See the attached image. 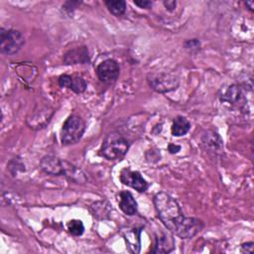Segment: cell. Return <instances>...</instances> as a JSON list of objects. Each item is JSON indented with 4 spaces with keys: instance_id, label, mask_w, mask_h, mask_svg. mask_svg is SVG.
Masks as SVG:
<instances>
[{
    "instance_id": "1",
    "label": "cell",
    "mask_w": 254,
    "mask_h": 254,
    "mask_svg": "<svg viewBox=\"0 0 254 254\" xmlns=\"http://www.w3.org/2000/svg\"><path fill=\"white\" fill-rule=\"evenodd\" d=\"M153 202L165 227L173 234L178 235L187 219L178 201L169 193L160 191L154 195Z\"/></svg>"
},
{
    "instance_id": "2",
    "label": "cell",
    "mask_w": 254,
    "mask_h": 254,
    "mask_svg": "<svg viewBox=\"0 0 254 254\" xmlns=\"http://www.w3.org/2000/svg\"><path fill=\"white\" fill-rule=\"evenodd\" d=\"M130 148V142L118 131L108 132L99 151L100 156L109 161H117L124 158Z\"/></svg>"
},
{
    "instance_id": "3",
    "label": "cell",
    "mask_w": 254,
    "mask_h": 254,
    "mask_svg": "<svg viewBox=\"0 0 254 254\" xmlns=\"http://www.w3.org/2000/svg\"><path fill=\"white\" fill-rule=\"evenodd\" d=\"M84 120L76 114L69 115L63 124L61 130V142L64 146L76 144L85 132Z\"/></svg>"
},
{
    "instance_id": "4",
    "label": "cell",
    "mask_w": 254,
    "mask_h": 254,
    "mask_svg": "<svg viewBox=\"0 0 254 254\" xmlns=\"http://www.w3.org/2000/svg\"><path fill=\"white\" fill-rule=\"evenodd\" d=\"M25 45L23 33L16 29H0V51L3 55L13 56Z\"/></svg>"
},
{
    "instance_id": "5",
    "label": "cell",
    "mask_w": 254,
    "mask_h": 254,
    "mask_svg": "<svg viewBox=\"0 0 254 254\" xmlns=\"http://www.w3.org/2000/svg\"><path fill=\"white\" fill-rule=\"evenodd\" d=\"M149 86L158 93H167L176 90L180 85L179 77L167 71L151 72L147 75Z\"/></svg>"
},
{
    "instance_id": "6",
    "label": "cell",
    "mask_w": 254,
    "mask_h": 254,
    "mask_svg": "<svg viewBox=\"0 0 254 254\" xmlns=\"http://www.w3.org/2000/svg\"><path fill=\"white\" fill-rule=\"evenodd\" d=\"M218 98L221 103H226L234 108L243 109L247 104L246 88L239 83H232L221 89Z\"/></svg>"
},
{
    "instance_id": "7",
    "label": "cell",
    "mask_w": 254,
    "mask_h": 254,
    "mask_svg": "<svg viewBox=\"0 0 254 254\" xmlns=\"http://www.w3.org/2000/svg\"><path fill=\"white\" fill-rule=\"evenodd\" d=\"M96 74L101 82L112 84L120 74L119 64L113 59H106L96 66Z\"/></svg>"
},
{
    "instance_id": "8",
    "label": "cell",
    "mask_w": 254,
    "mask_h": 254,
    "mask_svg": "<svg viewBox=\"0 0 254 254\" xmlns=\"http://www.w3.org/2000/svg\"><path fill=\"white\" fill-rule=\"evenodd\" d=\"M119 180L123 185L134 189L138 192H144L149 188L148 182L143 178L141 173L133 171L130 168H124L121 170Z\"/></svg>"
},
{
    "instance_id": "9",
    "label": "cell",
    "mask_w": 254,
    "mask_h": 254,
    "mask_svg": "<svg viewBox=\"0 0 254 254\" xmlns=\"http://www.w3.org/2000/svg\"><path fill=\"white\" fill-rule=\"evenodd\" d=\"M63 63L67 65L86 64L90 63V56L86 46H80L64 53Z\"/></svg>"
},
{
    "instance_id": "10",
    "label": "cell",
    "mask_w": 254,
    "mask_h": 254,
    "mask_svg": "<svg viewBox=\"0 0 254 254\" xmlns=\"http://www.w3.org/2000/svg\"><path fill=\"white\" fill-rule=\"evenodd\" d=\"M58 82L61 87H65L67 89H70L76 94L83 93L87 87V83L85 79L82 76L76 75V74L64 73L59 76Z\"/></svg>"
},
{
    "instance_id": "11",
    "label": "cell",
    "mask_w": 254,
    "mask_h": 254,
    "mask_svg": "<svg viewBox=\"0 0 254 254\" xmlns=\"http://www.w3.org/2000/svg\"><path fill=\"white\" fill-rule=\"evenodd\" d=\"M64 160L54 155H46L40 161V169L51 176H63Z\"/></svg>"
},
{
    "instance_id": "12",
    "label": "cell",
    "mask_w": 254,
    "mask_h": 254,
    "mask_svg": "<svg viewBox=\"0 0 254 254\" xmlns=\"http://www.w3.org/2000/svg\"><path fill=\"white\" fill-rule=\"evenodd\" d=\"M117 201L119 208L128 216H133L138 211V203L133 194L128 190H121L117 194Z\"/></svg>"
},
{
    "instance_id": "13",
    "label": "cell",
    "mask_w": 254,
    "mask_h": 254,
    "mask_svg": "<svg viewBox=\"0 0 254 254\" xmlns=\"http://www.w3.org/2000/svg\"><path fill=\"white\" fill-rule=\"evenodd\" d=\"M175 249V241L171 234L161 232L155 234V242L151 253L161 254V253H170Z\"/></svg>"
},
{
    "instance_id": "14",
    "label": "cell",
    "mask_w": 254,
    "mask_h": 254,
    "mask_svg": "<svg viewBox=\"0 0 254 254\" xmlns=\"http://www.w3.org/2000/svg\"><path fill=\"white\" fill-rule=\"evenodd\" d=\"M141 232L142 227L126 229L123 232L127 248L131 253H139L141 250Z\"/></svg>"
},
{
    "instance_id": "15",
    "label": "cell",
    "mask_w": 254,
    "mask_h": 254,
    "mask_svg": "<svg viewBox=\"0 0 254 254\" xmlns=\"http://www.w3.org/2000/svg\"><path fill=\"white\" fill-rule=\"evenodd\" d=\"M201 143L207 152L218 154L223 149V142L220 136L214 131H207L201 139Z\"/></svg>"
},
{
    "instance_id": "16",
    "label": "cell",
    "mask_w": 254,
    "mask_h": 254,
    "mask_svg": "<svg viewBox=\"0 0 254 254\" xmlns=\"http://www.w3.org/2000/svg\"><path fill=\"white\" fill-rule=\"evenodd\" d=\"M54 115V109L50 106H42L40 107L39 110H36L31 118L28 117L27 118V124L30 126V128L32 129H41L42 128V123H41V119L40 118H44L47 121H51L52 116Z\"/></svg>"
},
{
    "instance_id": "17",
    "label": "cell",
    "mask_w": 254,
    "mask_h": 254,
    "mask_svg": "<svg viewBox=\"0 0 254 254\" xmlns=\"http://www.w3.org/2000/svg\"><path fill=\"white\" fill-rule=\"evenodd\" d=\"M190 129V122L182 115H179L174 118L173 124L171 127L172 135L175 137L185 136Z\"/></svg>"
},
{
    "instance_id": "18",
    "label": "cell",
    "mask_w": 254,
    "mask_h": 254,
    "mask_svg": "<svg viewBox=\"0 0 254 254\" xmlns=\"http://www.w3.org/2000/svg\"><path fill=\"white\" fill-rule=\"evenodd\" d=\"M89 210L93 217L97 219H108L110 213L109 204L106 201H96L90 205Z\"/></svg>"
},
{
    "instance_id": "19",
    "label": "cell",
    "mask_w": 254,
    "mask_h": 254,
    "mask_svg": "<svg viewBox=\"0 0 254 254\" xmlns=\"http://www.w3.org/2000/svg\"><path fill=\"white\" fill-rule=\"evenodd\" d=\"M104 4L108 11L116 17L122 16L126 12L127 4L124 0H105Z\"/></svg>"
},
{
    "instance_id": "20",
    "label": "cell",
    "mask_w": 254,
    "mask_h": 254,
    "mask_svg": "<svg viewBox=\"0 0 254 254\" xmlns=\"http://www.w3.org/2000/svg\"><path fill=\"white\" fill-rule=\"evenodd\" d=\"M66 230L73 236H80L84 232L83 222L79 219H70L66 222Z\"/></svg>"
},
{
    "instance_id": "21",
    "label": "cell",
    "mask_w": 254,
    "mask_h": 254,
    "mask_svg": "<svg viewBox=\"0 0 254 254\" xmlns=\"http://www.w3.org/2000/svg\"><path fill=\"white\" fill-rule=\"evenodd\" d=\"M184 47L187 51L193 54V53H197L200 50L201 44H200V41L198 39H190V40H187L185 42Z\"/></svg>"
},
{
    "instance_id": "22",
    "label": "cell",
    "mask_w": 254,
    "mask_h": 254,
    "mask_svg": "<svg viewBox=\"0 0 254 254\" xmlns=\"http://www.w3.org/2000/svg\"><path fill=\"white\" fill-rule=\"evenodd\" d=\"M81 2L79 1H66L65 3H64L63 5V9L65 13L70 14L73 12V10L80 4Z\"/></svg>"
},
{
    "instance_id": "23",
    "label": "cell",
    "mask_w": 254,
    "mask_h": 254,
    "mask_svg": "<svg viewBox=\"0 0 254 254\" xmlns=\"http://www.w3.org/2000/svg\"><path fill=\"white\" fill-rule=\"evenodd\" d=\"M133 3L142 9H150L153 5V2L150 0H134Z\"/></svg>"
},
{
    "instance_id": "24",
    "label": "cell",
    "mask_w": 254,
    "mask_h": 254,
    "mask_svg": "<svg viewBox=\"0 0 254 254\" xmlns=\"http://www.w3.org/2000/svg\"><path fill=\"white\" fill-rule=\"evenodd\" d=\"M253 246H254V243L252 241L242 243L241 246H240V251L242 253H252L253 252Z\"/></svg>"
},
{
    "instance_id": "25",
    "label": "cell",
    "mask_w": 254,
    "mask_h": 254,
    "mask_svg": "<svg viewBox=\"0 0 254 254\" xmlns=\"http://www.w3.org/2000/svg\"><path fill=\"white\" fill-rule=\"evenodd\" d=\"M163 4H164L166 10L169 11V12L175 11V9L177 7V1L176 0H165V1H163Z\"/></svg>"
},
{
    "instance_id": "26",
    "label": "cell",
    "mask_w": 254,
    "mask_h": 254,
    "mask_svg": "<svg viewBox=\"0 0 254 254\" xmlns=\"http://www.w3.org/2000/svg\"><path fill=\"white\" fill-rule=\"evenodd\" d=\"M167 149H168V152L170 154H177V153H179L181 151L182 147L180 145H177V144H174V143H170L168 145Z\"/></svg>"
},
{
    "instance_id": "27",
    "label": "cell",
    "mask_w": 254,
    "mask_h": 254,
    "mask_svg": "<svg viewBox=\"0 0 254 254\" xmlns=\"http://www.w3.org/2000/svg\"><path fill=\"white\" fill-rule=\"evenodd\" d=\"M245 5H246V7L248 8V10H249L250 12H253L254 1H246V2H245Z\"/></svg>"
}]
</instances>
